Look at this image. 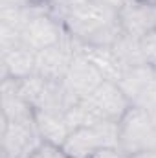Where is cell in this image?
<instances>
[{
  "mask_svg": "<svg viewBox=\"0 0 156 158\" xmlns=\"http://www.w3.org/2000/svg\"><path fill=\"white\" fill-rule=\"evenodd\" d=\"M92 158H129V155H125L119 147H107V149L97 151Z\"/></svg>",
  "mask_w": 156,
  "mask_h": 158,
  "instance_id": "obj_10",
  "label": "cell"
},
{
  "mask_svg": "<svg viewBox=\"0 0 156 158\" xmlns=\"http://www.w3.org/2000/svg\"><path fill=\"white\" fill-rule=\"evenodd\" d=\"M61 147L70 158H92L101 149L117 147V123L101 121L74 129Z\"/></svg>",
  "mask_w": 156,
  "mask_h": 158,
  "instance_id": "obj_2",
  "label": "cell"
},
{
  "mask_svg": "<svg viewBox=\"0 0 156 158\" xmlns=\"http://www.w3.org/2000/svg\"><path fill=\"white\" fill-rule=\"evenodd\" d=\"M66 37V30L61 20L53 19L46 11H37L22 30V42L33 52H40L53 44H59Z\"/></svg>",
  "mask_w": 156,
  "mask_h": 158,
  "instance_id": "obj_5",
  "label": "cell"
},
{
  "mask_svg": "<svg viewBox=\"0 0 156 158\" xmlns=\"http://www.w3.org/2000/svg\"><path fill=\"white\" fill-rule=\"evenodd\" d=\"M129 158H156V149H151V151H143V153H136Z\"/></svg>",
  "mask_w": 156,
  "mask_h": 158,
  "instance_id": "obj_12",
  "label": "cell"
},
{
  "mask_svg": "<svg viewBox=\"0 0 156 158\" xmlns=\"http://www.w3.org/2000/svg\"><path fill=\"white\" fill-rule=\"evenodd\" d=\"M143 4H147V6H156V0H142Z\"/></svg>",
  "mask_w": 156,
  "mask_h": 158,
  "instance_id": "obj_14",
  "label": "cell"
},
{
  "mask_svg": "<svg viewBox=\"0 0 156 158\" xmlns=\"http://www.w3.org/2000/svg\"><path fill=\"white\" fill-rule=\"evenodd\" d=\"M35 53L26 44H17L2 50V81L26 79L35 74Z\"/></svg>",
  "mask_w": 156,
  "mask_h": 158,
  "instance_id": "obj_7",
  "label": "cell"
},
{
  "mask_svg": "<svg viewBox=\"0 0 156 158\" xmlns=\"http://www.w3.org/2000/svg\"><path fill=\"white\" fill-rule=\"evenodd\" d=\"M0 138L2 158H30L44 143L35 116L13 121L2 118Z\"/></svg>",
  "mask_w": 156,
  "mask_h": 158,
  "instance_id": "obj_3",
  "label": "cell"
},
{
  "mask_svg": "<svg viewBox=\"0 0 156 158\" xmlns=\"http://www.w3.org/2000/svg\"><path fill=\"white\" fill-rule=\"evenodd\" d=\"M30 158H70V156L63 151L61 145H55V143H48V142H44V143H42V145H40L39 149H37Z\"/></svg>",
  "mask_w": 156,
  "mask_h": 158,
  "instance_id": "obj_9",
  "label": "cell"
},
{
  "mask_svg": "<svg viewBox=\"0 0 156 158\" xmlns=\"http://www.w3.org/2000/svg\"><path fill=\"white\" fill-rule=\"evenodd\" d=\"M117 147L129 156L156 149L154 118L140 107H130L117 121Z\"/></svg>",
  "mask_w": 156,
  "mask_h": 158,
  "instance_id": "obj_1",
  "label": "cell"
},
{
  "mask_svg": "<svg viewBox=\"0 0 156 158\" xmlns=\"http://www.w3.org/2000/svg\"><path fill=\"white\" fill-rule=\"evenodd\" d=\"M74 57V39L66 33V37L59 44H53L35 53V76H40L48 81H63L68 74Z\"/></svg>",
  "mask_w": 156,
  "mask_h": 158,
  "instance_id": "obj_4",
  "label": "cell"
},
{
  "mask_svg": "<svg viewBox=\"0 0 156 158\" xmlns=\"http://www.w3.org/2000/svg\"><path fill=\"white\" fill-rule=\"evenodd\" d=\"M107 77L103 76V72L83 53L76 52V57L68 68V74L64 76L63 83L64 86L70 90V94L76 99H83L86 96H90Z\"/></svg>",
  "mask_w": 156,
  "mask_h": 158,
  "instance_id": "obj_6",
  "label": "cell"
},
{
  "mask_svg": "<svg viewBox=\"0 0 156 158\" xmlns=\"http://www.w3.org/2000/svg\"><path fill=\"white\" fill-rule=\"evenodd\" d=\"M140 48H142L145 64H149L151 68L156 70V30H151L149 33H145L140 39Z\"/></svg>",
  "mask_w": 156,
  "mask_h": 158,
  "instance_id": "obj_8",
  "label": "cell"
},
{
  "mask_svg": "<svg viewBox=\"0 0 156 158\" xmlns=\"http://www.w3.org/2000/svg\"><path fill=\"white\" fill-rule=\"evenodd\" d=\"M39 4L40 0H2V6H15V7H33Z\"/></svg>",
  "mask_w": 156,
  "mask_h": 158,
  "instance_id": "obj_11",
  "label": "cell"
},
{
  "mask_svg": "<svg viewBox=\"0 0 156 158\" xmlns=\"http://www.w3.org/2000/svg\"><path fill=\"white\" fill-rule=\"evenodd\" d=\"M151 13H153V24H154V30H156V6H151Z\"/></svg>",
  "mask_w": 156,
  "mask_h": 158,
  "instance_id": "obj_13",
  "label": "cell"
}]
</instances>
